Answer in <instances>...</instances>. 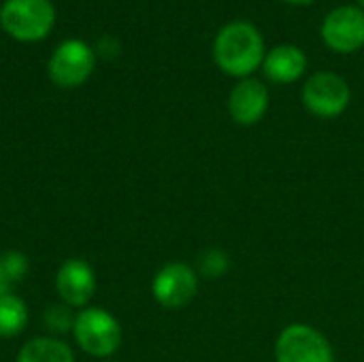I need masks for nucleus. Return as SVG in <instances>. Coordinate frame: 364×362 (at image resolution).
Returning a JSON list of instances; mask_svg holds the SVG:
<instances>
[{
	"label": "nucleus",
	"instance_id": "20",
	"mask_svg": "<svg viewBox=\"0 0 364 362\" xmlns=\"http://www.w3.org/2000/svg\"><path fill=\"white\" fill-rule=\"evenodd\" d=\"M358 6H360V9H364V0H358Z\"/></svg>",
	"mask_w": 364,
	"mask_h": 362
},
{
	"label": "nucleus",
	"instance_id": "1",
	"mask_svg": "<svg viewBox=\"0 0 364 362\" xmlns=\"http://www.w3.org/2000/svg\"><path fill=\"white\" fill-rule=\"evenodd\" d=\"M267 55L262 32L245 19L228 21L220 28L213 41V60L222 73L245 79L256 73Z\"/></svg>",
	"mask_w": 364,
	"mask_h": 362
},
{
	"label": "nucleus",
	"instance_id": "18",
	"mask_svg": "<svg viewBox=\"0 0 364 362\" xmlns=\"http://www.w3.org/2000/svg\"><path fill=\"white\" fill-rule=\"evenodd\" d=\"M11 282H9V277L4 275V271L0 269V297H4V294H9L11 292Z\"/></svg>",
	"mask_w": 364,
	"mask_h": 362
},
{
	"label": "nucleus",
	"instance_id": "8",
	"mask_svg": "<svg viewBox=\"0 0 364 362\" xmlns=\"http://www.w3.org/2000/svg\"><path fill=\"white\" fill-rule=\"evenodd\" d=\"M96 55L87 43L70 38L64 41L47 64L49 79L60 87H77L85 83L94 70Z\"/></svg>",
	"mask_w": 364,
	"mask_h": 362
},
{
	"label": "nucleus",
	"instance_id": "17",
	"mask_svg": "<svg viewBox=\"0 0 364 362\" xmlns=\"http://www.w3.org/2000/svg\"><path fill=\"white\" fill-rule=\"evenodd\" d=\"M100 53H105L107 58H113V55H117V53H119V43H117L115 38H109V36H105V38L100 41Z\"/></svg>",
	"mask_w": 364,
	"mask_h": 362
},
{
	"label": "nucleus",
	"instance_id": "7",
	"mask_svg": "<svg viewBox=\"0 0 364 362\" xmlns=\"http://www.w3.org/2000/svg\"><path fill=\"white\" fill-rule=\"evenodd\" d=\"M322 41L337 53H354L364 47V9L358 4H341L333 9L320 28Z\"/></svg>",
	"mask_w": 364,
	"mask_h": 362
},
{
	"label": "nucleus",
	"instance_id": "12",
	"mask_svg": "<svg viewBox=\"0 0 364 362\" xmlns=\"http://www.w3.org/2000/svg\"><path fill=\"white\" fill-rule=\"evenodd\" d=\"M15 362H75V352L60 337L41 335L19 348Z\"/></svg>",
	"mask_w": 364,
	"mask_h": 362
},
{
	"label": "nucleus",
	"instance_id": "11",
	"mask_svg": "<svg viewBox=\"0 0 364 362\" xmlns=\"http://www.w3.org/2000/svg\"><path fill=\"white\" fill-rule=\"evenodd\" d=\"M262 70H264L267 79H271L273 83H284V85L294 83L307 70V55L301 47H296L292 43H284V45L273 47L271 51H267Z\"/></svg>",
	"mask_w": 364,
	"mask_h": 362
},
{
	"label": "nucleus",
	"instance_id": "6",
	"mask_svg": "<svg viewBox=\"0 0 364 362\" xmlns=\"http://www.w3.org/2000/svg\"><path fill=\"white\" fill-rule=\"evenodd\" d=\"M198 273L188 262H168L151 280V297L164 309H183L198 292Z\"/></svg>",
	"mask_w": 364,
	"mask_h": 362
},
{
	"label": "nucleus",
	"instance_id": "9",
	"mask_svg": "<svg viewBox=\"0 0 364 362\" xmlns=\"http://www.w3.org/2000/svg\"><path fill=\"white\" fill-rule=\"evenodd\" d=\"M98 280L92 265L83 258H68L55 271V292L60 303L70 309H83L94 299Z\"/></svg>",
	"mask_w": 364,
	"mask_h": 362
},
{
	"label": "nucleus",
	"instance_id": "10",
	"mask_svg": "<svg viewBox=\"0 0 364 362\" xmlns=\"http://www.w3.org/2000/svg\"><path fill=\"white\" fill-rule=\"evenodd\" d=\"M269 109V90L260 79L245 77L228 94V115L239 126L258 124Z\"/></svg>",
	"mask_w": 364,
	"mask_h": 362
},
{
	"label": "nucleus",
	"instance_id": "4",
	"mask_svg": "<svg viewBox=\"0 0 364 362\" xmlns=\"http://www.w3.org/2000/svg\"><path fill=\"white\" fill-rule=\"evenodd\" d=\"M301 96L305 109L311 115L333 119L339 117L350 107L352 90L341 75L333 70H318L305 81Z\"/></svg>",
	"mask_w": 364,
	"mask_h": 362
},
{
	"label": "nucleus",
	"instance_id": "2",
	"mask_svg": "<svg viewBox=\"0 0 364 362\" xmlns=\"http://www.w3.org/2000/svg\"><path fill=\"white\" fill-rule=\"evenodd\" d=\"M70 335L77 348L92 358H111L122 346V324L105 307L79 309Z\"/></svg>",
	"mask_w": 364,
	"mask_h": 362
},
{
	"label": "nucleus",
	"instance_id": "16",
	"mask_svg": "<svg viewBox=\"0 0 364 362\" xmlns=\"http://www.w3.org/2000/svg\"><path fill=\"white\" fill-rule=\"evenodd\" d=\"M0 269L4 271L11 284H19L30 271V260L19 250H6L0 254Z\"/></svg>",
	"mask_w": 364,
	"mask_h": 362
},
{
	"label": "nucleus",
	"instance_id": "14",
	"mask_svg": "<svg viewBox=\"0 0 364 362\" xmlns=\"http://www.w3.org/2000/svg\"><path fill=\"white\" fill-rule=\"evenodd\" d=\"M75 316H77L75 309H70L64 303H55V305L45 307V312H43V326H45V331L51 337H62V335L73 333Z\"/></svg>",
	"mask_w": 364,
	"mask_h": 362
},
{
	"label": "nucleus",
	"instance_id": "5",
	"mask_svg": "<svg viewBox=\"0 0 364 362\" xmlns=\"http://www.w3.org/2000/svg\"><path fill=\"white\" fill-rule=\"evenodd\" d=\"M275 362H335L328 339L314 326L288 324L275 341Z\"/></svg>",
	"mask_w": 364,
	"mask_h": 362
},
{
	"label": "nucleus",
	"instance_id": "13",
	"mask_svg": "<svg viewBox=\"0 0 364 362\" xmlns=\"http://www.w3.org/2000/svg\"><path fill=\"white\" fill-rule=\"evenodd\" d=\"M30 322L28 305L15 292L0 297V339L19 337Z\"/></svg>",
	"mask_w": 364,
	"mask_h": 362
},
{
	"label": "nucleus",
	"instance_id": "19",
	"mask_svg": "<svg viewBox=\"0 0 364 362\" xmlns=\"http://www.w3.org/2000/svg\"><path fill=\"white\" fill-rule=\"evenodd\" d=\"M284 2H288V4H309L314 0H284Z\"/></svg>",
	"mask_w": 364,
	"mask_h": 362
},
{
	"label": "nucleus",
	"instance_id": "15",
	"mask_svg": "<svg viewBox=\"0 0 364 362\" xmlns=\"http://www.w3.org/2000/svg\"><path fill=\"white\" fill-rule=\"evenodd\" d=\"M228 269H230V256L220 247L205 250L198 256V262H196L198 277H207V280H220V277L226 275Z\"/></svg>",
	"mask_w": 364,
	"mask_h": 362
},
{
	"label": "nucleus",
	"instance_id": "3",
	"mask_svg": "<svg viewBox=\"0 0 364 362\" xmlns=\"http://www.w3.org/2000/svg\"><path fill=\"white\" fill-rule=\"evenodd\" d=\"M55 21L49 0H6L0 9V23L17 41L32 43L45 38Z\"/></svg>",
	"mask_w": 364,
	"mask_h": 362
}]
</instances>
